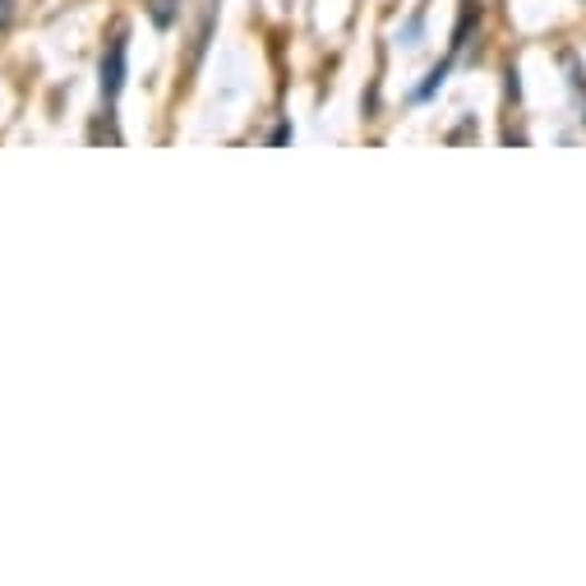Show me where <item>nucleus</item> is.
Instances as JSON below:
<instances>
[{
  "instance_id": "obj_1",
  "label": "nucleus",
  "mask_w": 586,
  "mask_h": 586,
  "mask_svg": "<svg viewBox=\"0 0 586 586\" xmlns=\"http://www.w3.org/2000/svg\"><path fill=\"white\" fill-rule=\"evenodd\" d=\"M120 88H126V38H111V47L102 56V98L111 102Z\"/></svg>"
},
{
  "instance_id": "obj_2",
  "label": "nucleus",
  "mask_w": 586,
  "mask_h": 586,
  "mask_svg": "<svg viewBox=\"0 0 586 586\" xmlns=\"http://www.w3.org/2000/svg\"><path fill=\"white\" fill-rule=\"evenodd\" d=\"M180 6H185V0H148V14H152V23H158V28H171L176 14H180Z\"/></svg>"
},
{
  "instance_id": "obj_3",
  "label": "nucleus",
  "mask_w": 586,
  "mask_h": 586,
  "mask_svg": "<svg viewBox=\"0 0 586 586\" xmlns=\"http://www.w3.org/2000/svg\"><path fill=\"white\" fill-rule=\"evenodd\" d=\"M10 6H14V0H0V28H10V19H14V10H10Z\"/></svg>"
}]
</instances>
